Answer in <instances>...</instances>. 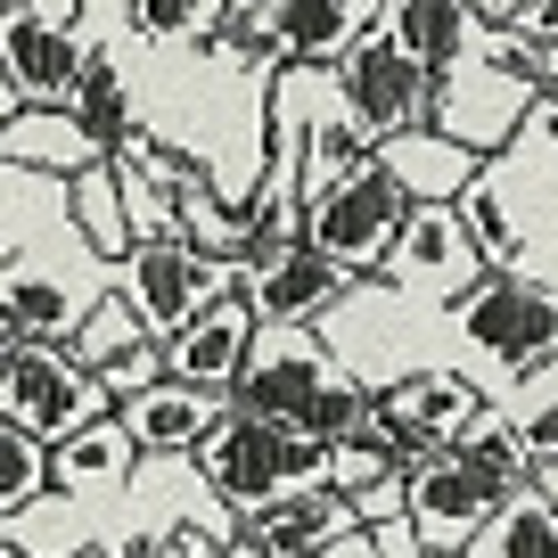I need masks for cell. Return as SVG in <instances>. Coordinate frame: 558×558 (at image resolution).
<instances>
[{"instance_id":"cell-1","label":"cell","mask_w":558,"mask_h":558,"mask_svg":"<svg viewBox=\"0 0 558 558\" xmlns=\"http://www.w3.org/2000/svg\"><path fill=\"white\" fill-rule=\"evenodd\" d=\"M116 288V263H99V246L83 239L66 206V181H50V206H41V246L34 239H9V271H0V353L9 345H74L99 296Z\"/></svg>"},{"instance_id":"cell-2","label":"cell","mask_w":558,"mask_h":558,"mask_svg":"<svg viewBox=\"0 0 558 558\" xmlns=\"http://www.w3.org/2000/svg\"><path fill=\"white\" fill-rule=\"evenodd\" d=\"M542 90H550V66H542L518 34H501V25H493V34L476 41L452 74H436L427 123H436V132H452L460 148H476V157H501L509 140L534 123Z\"/></svg>"},{"instance_id":"cell-3","label":"cell","mask_w":558,"mask_h":558,"mask_svg":"<svg viewBox=\"0 0 558 558\" xmlns=\"http://www.w3.org/2000/svg\"><path fill=\"white\" fill-rule=\"evenodd\" d=\"M197 476H206L214 501L239 509V525L255 518V509L288 501V493L304 485H329V444L304 436V427H279V418H255L230 402L222 427L206 436V452H197Z\"/></svg>"},{"instance_id":"cell-4","label":"cell","mask_w":558,"mask_h":558,"mask_svg":"<svg viewBox=\"0 0 558 558\" xmlns=\"http://www.w3.org/2000/svg\"><path fill=\"white\" fill-rule=\"evenodd\" d=\"M0 418L25 427V436H41L58 452V444H74L83 427L116 418V395L74 362V345L34 337V345H9V353H0Z\"/></svg>"},{"instance_id":"cell-5","label":"cell","mask_w":558,"mask_h":558,"mask_svg":"<svg viewBox=\"0 0 558 558\" xmlns=\"http://www.w3.org/2000/svg\"><path fill=\"white\" fill-rule=\"evenodd\" d=\"M452 329H460V345H469L476 362L501 369V386H518V378H534L542 362H558V288L534 279V271H493L452 313Z\"/></svg>"},{"instance_id":"cell-6","label":"cell","mask_w":558,"mask_h":558,"mask_svg":"<svg viewBox=\"0 0 558 558\" xmlns=\"http://www.w3.org/2000/svg\"><path fill=\"white\" fill-rule=\"evenodd\" d=\"M411 214H418V206H411V190L395 181V165L369 157V165H353L329 197H313L304 239H313L329 263H345V271L369 288V279L386 271V255H395V239L411 230Z\"/></svg>"},{"instance_id":"cell-7","label":"cell","mask_w":558,"mask_h":558,"mask_svg":"<svg viewBox=\"0 0 558 558\" xmlns=\"http://www.w3.org/2000/svg\"><path fill=\"white\" fill-rule=\"evenodd\" d=\"M90 58V25L74 9H0V107L25 116V107H74Z\"/></svg>"},{"instance_id":"cell-8","label":"cell","mask_w":558,"mask_h":558,"mask_svg":"<svg viewBox=\"0 0 558 558\" xmlns=\"http://www.w3.org/2000/svg\"><path fill=\"white\" fill-rule=\"evenodd\" d=\"M485 279H493V263H485V246H476V230L460 222V206H418L369 288H386V296H402V304H444V313H460Z\"/></svg>"},{"instance_id":"cell-9","label":"cell","mask_w":558,"mask_h":558,"mask_svg":"<svg viewBox=\"0 0 558 558\" xmlns=\"http://www.w3.org/2000/svg\"><path fill=\"white\" fill-rule=\"evenodd\" d=\"M337 386H345V362L320 345V329H263L255 337V362H246L239 386H230V402L255 411V418H279V427H304V436H313Z\"/></svg>"},{"instance_id":"cell-10","label":"cell","mask_w":558,"mask_h":558,"mask_svg":"<svg viewBox=\"0 0 558 558\" xmlns=\"http://www.w3.org/2000/svg\"><path fill=\"white\" fill-rule=\"evenodd\" d=\"M116 288L140 304V320H148L157 337H181L190 320H206L214 304L239 288V263L206 255V246H190V239H148L116 271Z\"/></svg>"},{"instance_id":"cell-11","label":"cell","mask_w":558,"mask_h":558,"mask_svg":"<svg viewBox=\"0 0 558 558\" xmlns=\"http://www.w3.org/2000/svg\"><path fill=\"white\" fill-rule=\"evenodd\" d=\"M476 411H485L476 378H460V369H402V378L378 386V411H369V427H378V436L418 469V460L452 452V444L476 427Z\"/></svg>"},{"instance_id":"cell-12","label":"cell","mask_w":558,"mask_h":558,"mask_svg":"<svg viewBox=\"0 0 558 558\" xmlns=\"http://www.w3.org/2000/svg\"><path fill=\"white\" fill-rule=\"evenodd\" d=\"M239 288H246V304L263 313V329H320L345 296H362V279H353L345 263H329L313 239L255 255L239 271Z\"/></svg>"},{"instance_id":"cell-13","label":"cell","mask_w":558,"mask_h":558,"mask_svg":"<svg viewBox=\"0 0 558 558\" xmlns=\"http://www.w3.org/2000/svg\"><path fill=\"white\" fill-rule=\"evenodd\" d=\"M509 493L518 485H501L493 469H476V460L452 444V452H436V460L411 469V525H418L427 550H469V542L501 518Z\"/></svg>"},{"instance_id":"cell-14","label":"cell","mask_w":558,"mask_h":558,"mask_svg":"<svg viewBox=\"0 0 558 558\" xmlns=\"http://www.w3.org/2000/svg\"><path fill=\"white\" fill-rule=\"evenodd\" d=\"M337 90H345V107H353V123H362L369 140H402V132H418L427 123V99H436V74L427 66H411V58L395 50L386 34H369L362 50L337 66Z\"/></svg>"},{"instance_id":"cell-15","label":"cell","mask_w":558,"mask_h":558,"mask_svg":"<svg viewBox=\"0 0 558 558\" xmlns=\"http://www.w3.org/2000/svg\"><path fill=\"white\" fill-rule=\"evenodd\" d=\"M74 362H83L116 402H132V395H148V386L173 378V369H165V337L140 320V304L123 296V288H107L99 313L74 329Z\"/></svg>"},{"instance_id":"cell-16","label":"cell","mask_w":558,"mask_h":558,"mask_svg":"<svg viewBox=\"0 0 558 558\" xmlns=\"http://www.w3.org/2000/svg\"><path fill=\"white\" fill-rule=\"evenodd\" d=\"M255 337H263V313L246 304V288H230L206 320H190L181 337H165V369L181 386H206V395H230L239 369L255 362Z\"/></svg>"},{"instance_id":"cell-17","label":"cell","mask_w":558,"mask_h":558,"mask_svg":"<svg viewBox=\"0 0 558 558\" xmlns=\"http://www.w3.org/2000/svg\"><path fill=\"white\" fill-rule=\"evenodd\" d=\"M222 411H230V395H206V386H181V378H165V386H148V395L116 402V418L132 427L140 460H197V452H206V436L222 427Z\"/></svg>"},{"instance_id":"cell-18","label":"cell","mask_w":558,"mask_h":558,"mask_svg":"<svg viewBox=\"0 0 558 558\" xmlns=\"http://www.w3.org/2000/svg\"><path fill=\"white\" fill-rule=\"evenodd\" d=\"M378 34L395 41L411 66L452 74L460 58H469L476 41L493 34V25L476 17V0H386V9H378Z\"/></svg>"},{"instance_id":"cell-19","label":"cell","mask_w":558,"mask_h":558,"mask_svg":"<svg viewBox=\"0 0 558 558\" xmlns=\"http://www.w3.org/2000/svg\"><path fill=\"white\" fill-rule=\"evenodd\" d=\"M353 525H362V509L337 485H304V493H288V501L255 509V518H246V542H255L263 558H313V550H329V542H345Z\"/></svg>"},{"instance_id":"cell-20","label":"cell","mask_w":558,"mask_h":558,"mask_svg":"<svg viewBox=\"0 0 558 558\" xmlns=\"http://www.w3.org/2000/svg\"><path fill=\"white\" fill-rule=\"evenodd\" d=\"M132 476H140L132 427L99 418V427H83L74 444L50 452V501H116V493H132Z\"/></svg>"},{"instance_id":"cell-21","label":"cell","mask_w":558,"mask_h":558,"mask_svg":"<svg viewBox=\"0 0 558 558\" xmlns=\"http://www.w3.org/2000/svg\"><path fill=\"white\" fill-rule=\"evenodd\" d=\"M378 157L395 165V181L411 190V206H460V197L485 181V157H476V148H460L452 132H436V123H418V132L386 140Z\"/></svg>"},{"instance_id":"cell-22","label":"cell","mask_w":558,"mask_h":558,"mask_svg":"<svg viewBox=\"0 0 558 558\" xmlns=\"http://www.w3.org/2000/svg\"><path fill=\"white\" fill-rule=\"evenodd\" d=\"M0 148H9L17 173H50V181H83L90 165H107V148L74 123V107H25V116H9Z\"/></svg>"},{"instance_id":"cell-23","label":"cell","mask_w":558,"mask_h":558,"mask_svg":"<svg viewBox=\"0 0 558 558\" xmlns=\"http://www.w3.org/2000/svg\"><path fill=\"white\" fill-rule=\"evenodd\" d=\"M66 206H74V222H83V239L99 246V263H132L140 255V230H132V206H123V173H116V157L107 165H90L83 181H66Z\"/></svg>"},{"instance_id":"cell-24","label":"cell","mask_w":558,"mask_h":558,"mask_svg":"<svg viewBox=\"0 0 558 558\" xmlns=\"http://www.w3.org/2000/svg\"><path fill=\"white\" fill-rule=\"evenodd\" d=\"M469 558H558V509L534 485H518L501 501V518L469 542Z\"/></svg>"},{"instance_id":"cell-25","label":"cell","mask_w":558,"mask_h":558,"mask_svg":"<svg viewBox=\"0 0 558 558\" xmlns=\"http://www.w3.org/2000/svg\"><path fill=\"white\" fill-rule=\"evenodd\" d=\"M74 123H83L90 140H99L107 157H123V140L140 132L132 123V90H123V74H116V58H90V74H83V90H74Z\"/></svg>"},{"instance_id":"cell-26","label":"cell","mask_w":558,"mask_h":558,"mask_svg":"<svg viewBox=\"0 0 558 558\" xmlns=\"http://www.w3.org/2000/svg\"><path fill=\"white\" fill-rule=\"evenodd\" d=\"M239 0H132V34L157 41V50H190V41H214L230 25Z\"/></svg>"},{"instance_id":"cell-27","label":"cell","mask_w":558,"mask_h":558,"mask_svg":"<svg viewBox=\"0 0 558 558\" xmlns=\"http://www.w3.org/2000/svg\"><path fill=\"white\" fill-rule=\"evenodd\" d=\"M41 501H50V444L25 427H0V518L25 525Z\"/></svg>"},{"instance_id":"cell-28","label":"cell","mask_w":558,"mask_h":558,"mask_svg":"<svg viewBox=\"0 0 558 558\" xmlns=\"http://www.w3.org/2000/svg\"><path fill=\"white\" fill-rule=\"evenodd\" d=\"M460 452H469L476 469H493L501 485H534V469H542V460H534V444L518 436V418H509L501 402H485V411H476V427L460 436Z\"/></svg>"},{"instance_id":"cell-29","label":"cell","mask_w":558,"mask_h":558,"mask_svg":"<svg viewBox=\"0 0 558 558\" xmlns=\"http://www.w3.org/2000/svg\"><path fill=\"white\" fill-rule=\"evenodd\" d=\"M509 418H518V436L534 444V460H558V362H542L534 378L509 386Z\"/></svg>"},{"instance_id":"cell-30","label":"cell","mask_w":558,"mask_h":558,"mask_svg":"<svg viewBox=\"0 0 558 558\" xmlns=\"http://www.w3.org/2000/svg\"><path fill=\"white\" fill-rule=\"evenodd\" d=\"M239 542V525H197V518H173L148 534V558H222Z\"/></svg>"},{"instance_id":"cell-31","label":"cell","mask_w":558,"mask_h":558,"mask_svg":"<svg viewBox=\"0 0 558 558\" xmlns=\"http://www.w3.org/2000/svg\"><path fill=\"white\" fill-rule=\"evenodd\" d=\"M501 34H518L525 50H534L542 66H550V58H558V0H534V9H525L518 25H501Z\"/></svg>"},{"instance_id":"cell-32","label":"cell","mask_w":558,"mask_h":558,"mask_svg":"<svg viewBox=\"0 0 558 558\" xmlns=\"http://www.w3.org/2000/svg\"><path fill=\"white\" fill-rule=\"evenodd\" d=\"M313 558H378V534H369V525H353L345 542H329V550H313Z\"/></svg>"},{"instance_id":"cell-33","label":"cell","mask_w":558,"mask_h":558,"mask_svg":"<svg viewBox=\"0 0 558 558\" xmlns=\"http://www.w3.org/2000/svg\"><path fill=\"white\" fill-rule=\"evenodd\" d=\"M525 9H534V0H476V17H485V25H518Z\"/></svg>"},{"instance_id":"cell-34","label":"cell","mask_w":558,"mask_h":558,"mask_svg":"<svg viewBox=\"0 0 558 558\" xmlns=\"http://www.w3.org/2000/svg\"><path fill=\"white\" fill-rule=\"evenodd\" d=\"M74 558H148V542H83Z\"/></svg>"},{"instance_id":"cell-35","label":"cell","mask_w":558,"mask_h":558,"mask_svg":"<svg viewBox=\"0 0 558 558\" xmlns=\"http://www.w3.org/2000/svg\"><path fill=\"white\" fill-rule=\"evenodd\" d=\"M534 493H542V501L558 509V460H542V469H534Z\"/></svg>"},{"instance_id":"cell-36","label":"cell","mask_w":558,"mask_h":558,"mask_svg":"<svg viewBox=\"0 0 558 558\" xmlns=\"http://www.w3.org/2000/svg\"><path fill=\"white\" fill-rule=\"evenodd\" d=\"M0 558H34V542H17V534H9V542H0Z\"/></svg>"},{"instance_id":"cell-37","label":"cell","mask_w":558,"mask_h":558,"mask_svg":"<svg viewBox=\"0 0 558 558\" xmlns=\"http://www.w3.org/2000/svg\"><path fill=\"white\" fill-rule=\"evenodd\" d=\"M427 558H469V550H427Z\"/></svg>"},{"instance_id":"cell-38","label":"cell","mask_w":558,"mask_h":558,"mask_svg":"<svg viewBox=\"0 0 558 558\" xmlns=\"http://www.w3.org/2000/svg\"><path fill=\"white\" fill-rule=\"evenodd\" d=\"M550 99H558V58H550Z\"/></svg>"},{"instance_id":"cell-39","label":"cell","mask_w":558,"mask_h":558,"mask_svg":"<svg viewBox=\"0 0 558 558\" xmlns=\"http://www.w3.org/2000/svg\"><path fill=\"white\" fill-rule=\"evenodd\" d=\"M239 9H255V0H239Z\"/></svg>"}]
</instances>
